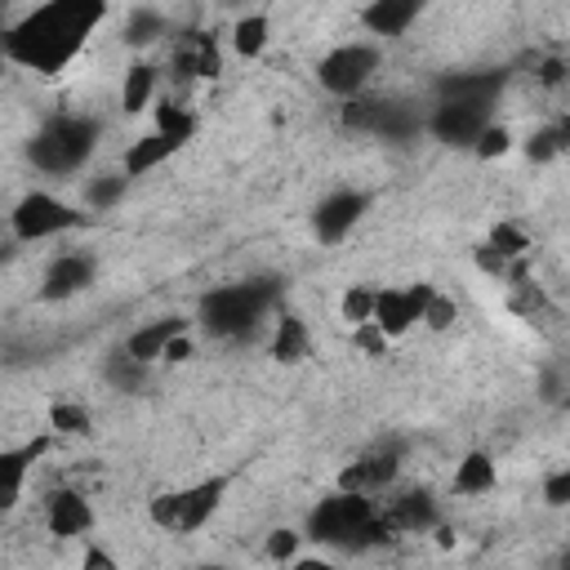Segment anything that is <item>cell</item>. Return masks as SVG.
Masks as SVG:
<instances>
[{
    "label": "cell",
    "mask_w": 570,
    "mask_h": 570,
    "mask_svg": "<svg viewBox=\"0 0 570 570\" xmlns=\"http://www.w3.org/2000/svg\"><path fill=\"white\" fill-rule=\"evenodd\" d=\"M178 334H187V321H183V316H160V321H147L142 330H134V334L125 338V352H129L134 361L151 365V361H165V347H169Z\"/></svg>",
    "instance_id": "cell-16"
},
{
    "label": "cell",
    "mask_w": 570,
    "mask_h": 570,
    "mask_svg": "<svg viewBox=\"0 0 570 570\" xmlns=\"http://www.w3.org/2000/svg\"><path fill=\"white\" fill-rule=\"evenodd\" d=\"M156 85H160V67L134 58L125 67V80H120V111L125 116H138L142 107H156Z\"/></svg>",
    "instance_id": "cell-19"
},
{
    "label": "cell",
    "mask_w": 570,
    "mask_h": 570,
    "mask_svg": "<svg viewBox=\"0 0 570 570\" xmlns=\"http://www.w3.org/2000/svg\"><path fill=\"white\" fill-rule=\"evenodd\" d=\"M76 570H120V561H116V552H107L102 543L89 539V543L80 548V566H76Z\"/></svg>",
    "instance_id": "cell-36"
},
{
    "label": "cell",
    "mask_w": 570,
    "mask_h": 570,
    "mask_svg": "<svg viewBox=\"0 0 570 570\" xmlns=\"http://www.w3.org/2000/svg\"><path fill=\"white\" fill-rule=\"evenodd\" d=\"M272 356L281 365H298L312 356V330L298 312H276V330H272Z\"/></svg>",
    "instance_id": "cell-18"
},
{
    "label": "cell",
    "mask_w": 570,
    "mask_h": 570,
    "mask_svg": "<svg viewBox=\"0 0 570 570\" xmlns=\"http://www.w3.org/2000/svg\"><path fill=\"white\" fill-rule=\"evenodd\" d=\"M191 570H227V566H214V561H205V566H191Z\"/></svg>",
    "instance_id": "cell-40"
},
{
    "label": "cell",
    "mask_w": 570,
    "mask_h": 570,
    "mask_svg": "<svg viewBox=\"0 0 570 570\" xmlns=\"http://www.w3.org/2000/svg\"><path fill=\"white\" fill-rule=\"evenodd\" d=\"M352 343H356V347H361L365 356H383L392 338H387V334H383V330H379V325L370 321V325H356V330H352Z\"/></svg>",
    "instance_id": "cell-35"
},
{
    "label": "cell",
    "mask_w": 570,
    "mask_h": 570,
    "mask_svg": "<svg viewBox=\"0 0 570 570\" xmlns=\"http://www.w3.org/2000/svg\"><path fill=\"white\" fill-rule=\"evenodd\" d=\"M534 80H539L543 89H557V85H566V80H570V62H566V58H557V53L534 58Z\"/></svg>",
    "instance_id": "cell-34"
},
{
    "label": "cell",
    "mask_w": 570,
    "mask_h": 570,
    "mask_svg": "<svg viewBox=\"0 0 570 570\" xmlns=\"http://www.w3.org/2000/svg\"><path fill=\"white\" fill-rule=\"evenodd\" d=\"M401 441H379L370 450H361L343 472H338V490H352V494H370V499H383L392 485H396V472H401Z\"/></svg>",
    "instance_id": "cell-9"
},
{
    "label": "cell",
    "mask_w": 570,
    "mask_h": 570,
    "mask_svg": "<svg viewBox=\"0 0 570 570\" xmlns=\"http://www.w3.org/2000/svg\"><path fill=\"white\" fill-rule=\"evenodd\" d=\"M40 517H45V530L53 539H89V530L98 521L94 508H89V499L80 490H71V485L49 490L45 503H40Z\"/></svg>",
    "instance_id": "cell-13"
},
{
    "label": "cell",
    "mask_w": 570,
    "mask_h": 570,
    "mask_svg": "<svg viewBox=\"0 0 570 570\" xmlns=\"http://www.w3.org/2000/svg\"><path fill=\"white\" fill-rule=\"evenodd\" d=\"M485 245H490V249H499L508 263H521V258L530 254V232H525L521 223H512V218H499V223L490 227Z\"/></svg>",
    "instance_id": "cell-23"
},
{
    "label": "cell",
    "mask_w": 570,
    "mask_h": 570,
    "mask_svg": "<svg viewBox=\"0 0 570 570\" xmlns=\"http://www.w3.org/2000/svg\"><path fill=\"white\" fill-rule=\"evenodd\" d=\"M552 134H557V156H561V160H570V111L552 120Z\"/></svg>",
    "instance_id": "cell-37"
},
{
    "label": "cell",
    "mask_w": 570,
    "mask_h": 570,
    "mask_svg": "<svg viewBox=\"0 0 570 570\" xmlns=\"http://www.w3.org/2000/svg\"><path fill=\"white\" fill-rule=\"evenodd\" d=\"M298 543H303V534H298V530L276 525V530H267V539H263V557H267V561H276V566H289V561H298V557H303V552H298Z\"/></svg>",
    "instance_id": "cell-26"
},
{
    "label": "cell",
    "mask_w": 570,
    "mask_h": 570,
    "mask_svg": "<svg viewBox=\"0 0 570 570\" xmlns=\"http://www.w3.org/2000/svg\"><path fill=\"white\" fill-rule=\"evenodd\" d=\"M267 312H276V285L272 281H240V285H223V289L200 298V325L227 343L249 338Z\"/></svg>",
    "instance_id": "cell-3"
},
{
    "label": "cell",
    "mask_w": 570,
    "mask_h": 570,
    "mask_svg": "<svg viewBox=\"0 0 570 570\" xmlns=\"http://www.w3.org/2000/svg\"><path fill=\"white\" fill-rule=\"evenodd\" d=\"M285 570H343V566L330 561V557H298V561H289Z\"/></svg>",
    "instance_id": "cell-39"
},
{
    "label": "cell",
    "mask_w": 570,
    "mask_h": 570,
    "mask_svg": "<svg viewBox=\"0 0 570 570\" xmlns=\"http://www.w3.org/2000/svg\"><path fill=\"white\" fill-rule=\"evenodd\" d=\"M379 58H383L379 45H370V40H343V45H334L316 62V80H321L325 94H334L343 102L365 98V89H370V80L379 71Z\"/></svg>",
    "instance_id": "cell-6"
},
{
    "label": "cell",
    "mask_w": 570,
    "mask_h": 570,
    "mask_svg": "<svg viewBox=\"0 0 570 570\" xmlns=\"http://www.w3.org/2000/svg\"><path fill=\"white\" fill-rule=\"evenodd\" d=\"M499 485V468H494V459L485 454V450H468L463 459H459V468H454V494H463V499H481V494H490Z\"/></svg>",
    "instance_id": "cell-20"
},
{
    "label": "cell",
    "mask_w": 570,
    "mask_h": 570,
    "mask_svg": "<svg viewBox=\"0 0 570 570\" xmlns=\"http://www.w3.org/2000/svg\"><path fill=\"white\" fill-rule=\"evenodd\" d=\"M459 321V303L445 294V289H432V298H428V307H423V325L428 330H450Z\"/></svg>",
    "instance_id": "cell-29"
},
{
    "label": "cell",
    "mask_w": 570,
    "mask_h": 570,
    "mask_svg": "<svg viewBox=\"0 0 570 570\" xmlns=\"http://www.w3.org/2000/svg\"><path fill=\"white\" fill-rule=\"evenodd\" d=\"M218 71H223V45H218L214 31H205V27L169 31V76L178 85L218 80Z\"/></svg>",
    "instance_id": "cell-8"
},
{
    "label": "cell",
    "mask_w": 570,
    "mask_h": 570,
    "mask_svg": "<svg viewBox=\"0 0 570 570\" xmlns=\"http://www.w3.org/2000/svg\"><path fill=\"white\" fill-rule=\"evenodd\" d=\"M94 272H98V263H94V254H85V249H67V254H58L49 267H45V281H40V294L45 298H71V294H85L89 285H94Z\"/></svg>",
    "instance_id": "cell-14"
},
{
    "label": "cell",
    "mask_w": 570,
    "mask_h": 570,
    "mask_svg": "<svg viewBox=\"0 0 570 570\" xmlns=\"http://www.w3.org/2000/svg\"><path fill=\"white\" fill-rule=\"evenodd\" d=\"M196 129H200V116L183 98H156V107H151V134H160L174 147H183V142L196 138Z\"/></svg>",
    "instance_id": "cell-17"
},
{
    "label": "cell",
    "mask_w": 570,
    "mask_h": 570,
    "mask_svg": "<svg viewBox=\"0 0 570 570\" xmlns=\"http://www.w3.org/2000/svg\"><path fill=\"white\" fill-rule=\"evenodd\" d=\"M227 485H232V472L200 476V481L178 485V490H160V494L147 503V517H151V525H160L165 534H196V530L223 508Z\"/></svg>",
    "instance_id": "cell-5"
},
{
    "label": "cell",
    "mask_w": 570,
    "mask_h": 570,
    "mask_svg": "<svg viewBox=\"0 0 570 570\" xmlns=\"http://www.w3.org/2000/svg\"><path fill=\"white\" fill-rule=\"evenodd\" d=\"M174 151H178V147H174L169 138H160V134L134 138V142L125 147V156H120V174H125V178H142V174H151L156 165H165Z\"/></svg>",
    "instance_id": "cell-21"
},
{
    "label": "cell",
    "mask_w": 570,
    "mask_h": 570,
    "mask_svg": "<svg viewBox=\"0 0 570 570\" xmlns=\"http://www.w3.org/2000/svg\"><path fill=\"white\" fill-rule=\"evenodd\" d=\"M76 227H85V214L80 209H71L67 200H58L53 191H27L18 205H13V214H9V232L18 236V240H49V236H62V232H76Z\"/></svg>",
    "instance_id": "cell-7"
},
{
    "label": "cell",
    "mask_w": 570,
    "mask_h": 570,
    "mask_svg": "<svg viewBox=\"0 0 570 570\" xmlns=\"http://www.w3.org/2000/svg\"><path fill=\"white\" fill-rule=\"evenodd\" d=\"M365 209H370V196H365V191L338 187V191H330V196L316 205V214H312V236H316L321 245H338V240H347V236L356 232V223L365 218Z\"/></svg>",
    "instance_id": "cell-12"
},
{
    "label": "cell",
    "mask_w": 570,
    "mask_h": 570,
    "mask_svg": "<svg viewBox=\"0 0 570 570\" xmlns=\"http://www.w3.org/2000/svg\"><path fill=\"white\" fill-rule=\"evenodd\" d=\"M539 494H543L548 508H570V468H552V472L543 476Z\"/></svg>",
    "instance_id": "cell-33"
},
{
    "label": "cell",
    "mask_w": 570,
    "mask_h": 570,
    "mask_svg": "<svg viewBox=\"0 0 570 570\" xmlns=\"http://www.w3.org/2000/svg\"><path fill=\"white\" fill-rule=\"evenodd\" d=\"M94 142H98V120L80 116V111H62V116H49L36 138H31V165L49 178H62V174H76L89 156H94Z\"/></svg>",
    "instance_id": "cell-4"
},
{
    "label": "cell",
    "mask_w": 570,
    "mask_h": 570,
    "mask_svg": "<svg viewBox=\"0 0 570 570\" xmlns=\"http://www.w3.org/2000/svg\"><path fill=\"white\" fill-rule=\"evenodd\" d=\"M521 151H525V160H530V165H552V160H561V156H557L552 120H548V125H539V129H530V134H525V142H521Z\"/></svg>",
    "instance_id": "cell-27"
},
{
    "label": "cell",
    "mask_w": 570,
    "mask_h": 570,
    "mask_svg": "<svg viewBox=\"0 0 570 570\" xmlns=\"http://www.w3.org/2000/svg\"><path fill=\"white\" fill-rule=\"evenodd\" d=\"M419 18H423V4H414V0H374L356 13V22L370 36H405Z\"/></svg>",
    "instance_id": "cell-15"
},
{
    "label": "cell",
    "mask_w": 570,
    "mask_h": 570,
    "mask_svg": "<svg viewBox=\"0 0 570 570\" xmlns=\"http://www.w3.org/2000/svg\"><path fill=\"white\" fill-rule=\"evenodd\" d=\"M49 428L58 432V436H89L94 432V419H89V410L80 405V401H53L49 405Z\"/></svg>",
    "instance_id": "cell-24"
},
{
    "label": "cell",
    "mask_w": 570,
    "mask_h": 570,
    "mask_svg": "<svg viewBox=\"0 0 570 570\" xmlns=\"http://www.w3.org/2000/svg\"><path fill=\"white\" fill-rule=\"evenodd\" d=\"M125 183H129L125 174H111V178H94V183L85 187V196H89V205H94V209H111V205L125 196Z\"/></svg>",
    "instance_id": "cell-30"
},
{
    "label": "cell",
    "mask_w": 570,
    "mask_h": 570,
    "mask_svg": "<svg viewBox=\"0 0 570 570\" xmlns=\"http://www.w3.org/2000/svg\"><path fill=\"white\" fill-rule=\"evenodd\" d=\"M307 534L325 548H347V552H365L392 539V530L383 525L379 499L370 494H352V490H334L325 494L312 512H307Z\"/></svg>",
    "instance_id": "cell-2"
},
{
    "label": "cell",
    "mask_w": 570,
    "mask_h": 570,
    "mask_svg": "<svg viewBox=\"0 0 570 570\" xmlns=\"http://www.w3.org/2000/svg\"><path fill=\"white\" fill-rule=\"evenodd\" d=\"M472 151H476L481 160H499V156H508V151H512V129L490 120V125L481 129V138L472 142Z\"/></svg>",
    "instance_id": "cell-28"
},
{
    "label": "cell",
    "mask_w": 570,
    "mask_h": 570,
    "mask_svg": "<svg viewBox=\"0 0 570 570\" xmlns=\"http://www.w3.org/2000/svg\"><path fill=\"white\" fill-rule=\"evenodd\" d=\"M272 40V18L267 13H240L236 27H232V49L240 58H258Z\"/></svg>",
    "instance_id": "cell-22"
},
{
    "label": "cell",
    "mask_w": 570,
    "mask_h": 570,
    "mask_svg": "<svg viewBox=\"0 0 570 570\" xmlns=\"http://www.w3.org/2000/svg\"><path fill=\"white\" fill-rule=\"evenodd\" d=\"M374 307H379V289L370 285H347V294L338 298V316L356 330V325H370L374 321Z\"/></svg>",
    "instance_id": "cell-25"
},
{
    "label": "cell",
    "mask_w": 570,
    "mask_h": 570,
    "mask_svg": "<svg viewBox=\"0 0 570 570\" xmlns=\"http://www.w3.org/2000/svg\"><path fill=\"white\" fill-rule=\"evenodd\" d=\"M187 356H191V334H178V338L165 347V361L178 365V361H187Z\"/></svg>",
    "instance_id": "cell-38"
},
{
    "label": "cell",
    "mask_w": 570,
    "mask_h": 570,
    "mask_svg": "<svg viewBox=\"0 0 570 570\" xmlns=\"http://www.w3.org/2000/svg\"><path fill=\"white\" fill-rule=\"evenodd\" d=\"M379 512H383V525L392 534H428L441 525V512H436V499L419 485H401V490H387V499H379Z\"/></svg>",
    "instance_id": "cell-10"
},
{
    "label": "cell",
    "mask_w": 570,
    "mask_h": 570,
    "mask_svg": "<svg viewBox=\"0 0 570 570\" xmlns=\"http://www.w3.org/2000/svg\"><path fill=\"white\" fill-rule=\"evenodd\" d=\"M165 36V18L156 13V9H147V13H134V22H129V45H151V40H160Z\"/></svg>",
    "instance_id": "cell-32"
},
{
    "label": "cell",
    "mask_w": 570,
    "mask_h": 570,
    "mask_svg": "<svg viewBox=\"0 0 570 570\" xmlns=\"http://www.w3.org/2000/svg\"><path fill=\"white\" fill-rule=\"evenodd\" d=\"M436 285L428 281H414V285H392V289H379V307H374V325L387 334V338H401L405 330L423 325V307L432 298Z\"/></svg>",
    "instance_id": "cell-11"
},
{
    "label": "cell",
    "mask_w": 570,
    "mask_h": 570,
    "mask_svg": "<svg viewBox=\"0 0 570 570\" xmlns=\"http://www.w3.org/2000/svg\"><path fill=\"white\" fill-rule=\"evenodd\" d=\"M472 263H476V267H481V272H485L490 281H499V285H508V276H512V267H517V263H508V258H503L499 249H490L485 240H481V245L472 249Z\"/></svg>",
    "instance_id": "cell-31"
},
{
    "label": "cell",
    "mask_w": 570,
    "mask_h": 570,
    "mask_svg": "<svg viewBox=\"0 0 570 570\" xmlns=\"http://www.w3.org/2000/svg\"><path fill=\"white\" fill-rule=\"evenodd\" d=\"M107 18L98 0H58L31 9L22 22L4 31V58H13L27 71L58 76L94 36V27Z\"/></svg>",
    "instance_id": "cell-1"
}]
</instances>
